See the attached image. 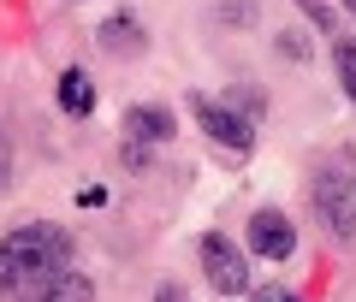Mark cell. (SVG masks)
Here are the masks:
<instances>
[{"label":"cell","instance_id":"cell-10","mask_svg":"<svg viewBox=\"0 0 356 302\" xmlns=\"http://www.w3.org/2000/svg\"><path fill=\"white\" fill-rule=\"evenodd\" d=\"M332 60H339V89L356 101V42H339V48H332Z\"/></svg>","mask_w":356,"mask_h":302},{"label":"cell","instance_id":"cell-11","mask_svg":"<svg viewBox=\"0 0 356 302\" xmlns=\"http://www.w3.org/2000/svg\"><path fill=\"white\" fill-rule=\"evenodd\" d=\"M232 107H238L243 119H261L267 113V95H261V89H232Z\"/></svg>","mask_w":356,"mask_h":302},{"label":"cell","instance_id":"cell-13","mask_svg":"<svg viewBox=\"0 0 356 302\" xmlns=\"http://www.w3.org/2000/svg\"><path fill=\"white\" fill-rule=\"evenodd\" d=\"M220 18H226V24H250V18H255V0H226Z\"/></svg>","mask_w":356,"mask_h":302},{"label":"cell","instance_id":"cell-15","mask_svg":"<svg viewBox=\"0 0 356 302\" xmlns=\"http://www.w3.org/2000/svg\"><path fill=\"white\" fill-rule=\"evenodd\" d=\"M339 6H344V12H356V0H339Z\"/></svg>","mask_w":356,"mask_h":302},{"label":"cell","instance_id":"cell-14","mask_svg":"<svg viewBox=\"0 0 356 302\" xmlns=\"http://www.w3.org/2000/svg\"><path fill=\"white\" fill-rule=\"evenodd\" d=\"M303 6H309V24H315V30H332V12L321 6V0H303Z\"/></svg>","mask_w":356,"mask_h":302},{"label":"cell","instance_id":"cell-16","mask_svg":"<svg viewBox=\"0 0 356 302\" xmlns=\"http://www.w3.org/2000/svg\"><path fill=\"white\" fill-rule=\"evenodd\" d=\"M350 190H356V172H350Z\"/></svg>","mask_w":356,"mask_h":302},{"label":"cell","instance_id":"cell-5","mask_svg":"<svg viewBox=\"0 0 356 302\" xmlns=\"http://www.w3.org/2000/svg\"><path fill=\"white\" fill-rule=\"evenodd\" d=\"M250 249L261 261H291L297 255V226L280 208H261V214H250Z\"/></svg>","mask_w":356,"mask_h":302},{"label":"cell","instance_id":"cell-4","mask_svg":"<svg viewBox=\"0 0 356 302\" xmlns=\"http://www.w3.org/2000/svg\"><path fill=\"white\" fill-rule=\"evenodd\" d=\"M309 196H315L327 231H332L339 243H350V237H356V190H350V178H344V172H321Z\"/></svg>","mask_w":356,"mask_h":302},{"label":"cell","instance_id":"cell-8","mask_svg":"<svg viewBox=\"0 0 356 302\" xmlns=\"http://www.w3.org/2000/svg\"><path fill=\"white\" fill-rule=\"evenodd\" d=\"M54 95H60V107L72 119L95 113V83H89V72H77V65H72V72H60V89H54Z\"/></svg>","mask_w":356,"mask_h":302},{"label":"cell","instance_id":"cell-12","mask_svg":"<svg viewBox=\"0 0 356 302\" xmlns=\"http://www.w3.org/2000/svg\"><path fill=\"white\" fill-rule=\"evenodd\" d=\"M119 160H125L131 172H143V166H149V142H137V137H125V149H119Z\"/></svg>","mask_w":356,"mask_h":302},{"label":"cell","instance_id":"cell-1","mask_svg":"<svg viewBox=\"0 0 356 302\" xmlns=\"http://www.w3.org/2000/svg\"><path fill=\"white\" fill-rule=\"evenodd\" d=\"M65 267H72V237H65L60 226L30 219V226H18V231L0 237V296H36V290L48 285L54 273H65Z\"/></svg>","mask_w":356,"mask_h":302},{"label":"cell","instance_id":"cell-7","mask_svg":"<svg viewBox=\"0 0 356 302\" xmlns=\"http://www.w3.org/2000/svg\"><path fill=\"white\" fill-rule=\"evenodd\" d=\"M95 42H102V53H113V60H119V53H125V60L143 53V36H137V18H131V12H113L102 30H95Z\"/></svg>","mask_w":356,"mask_h":302},{"label":"cell","instance_id":"cell-2","mask_svg":"<svg viewBox=\"0 0 356 302\" xmlns=\"http://www.w3.org/2000/svg\"><path fill=\"white\" fill-rule=\"evenodd\" d=\"M191 107H196V119H202L208 142H220V149H232V154H250V149H255V119H243L232 101L191 95Z\"/></svg>","mask_w":356,"mask_h":302},{"label":"cell","instance_id":"cell-6","mask_svg":"<svg viewBox=\"0 0 356 302\" xmlns=\"http://www.w3.org/2000/svg\"><path fill=\"white\" fill-rule=\"evenodd\" d=\"M172 113L166 107H154V101H143V107H131L125 113V137H137V142H172Z\"/></svg>","mask_w":356,"mask_h":302},{"label":"cell","instance_id":"cell-9","mask_svg":"<svg viewBox=\"0 0 356 302\" xmlns=\"http://www.w3.org/2000/svg\"><path fill=\"white\" fill-rule=\"evenodd\" d=\"M36 296H77V302H83V296H95V285H89L83 273H72V267H65V273H54Z\"/></svg>","mask_w":356,"mask_h":302},{"label":"cell","instance_id":"cell-3","mask_svg":"<svg viewBox=\"0 0 356 302\" xmlns=\"http://www.w3.org/2000/svg\"><path fill=\"white\" fill-rule=\"evenodd\" d=\"M202 273H208V285H214L220 296H243V290H250V261H243V249L232 237H220V231L202 237Z\"/></svg>","mask_w":356,"mask_h":302}]
</instances>
